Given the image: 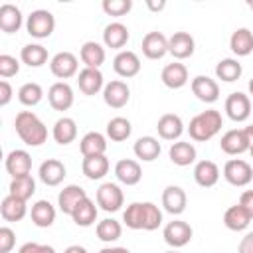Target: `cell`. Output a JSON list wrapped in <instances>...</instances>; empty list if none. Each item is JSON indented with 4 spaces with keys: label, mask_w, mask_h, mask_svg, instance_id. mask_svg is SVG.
Returning a JSON list of instances; mask_svg holds the SVG:
<instances>
[{
    "label": "cell",
    "mask_w": 253,
    "mask_h": 253,
    "mask_svg": "<svg viewBox=\"0 0 253 253\" xmlns=\"http://www.w3.org/2000/svg\"><path fill=\"white\" fill-rule=\"evenodd\" d=\"M123 233V225L113 219V217H107V219H101L97 223V237L105 243H111V241H117Z\"/></svg>",
    "instance_id": "43"
},
{
    "label": "cell",
    "mask_w": 253,
    "mask_h": 253,
    "mask_svg": "<svg viewBox=\"0 0 253 253\" xmlns=\"http://www.w3.org/2000/svg\"><path fill=\"white\" fill-rule=\"evenodd\" d=\"M38 174L45 186H57L65 178V166H63V162H59L55 158H47L45 162H42Z\"/></svg>",
    "instance_id": "25"
},
{
    "label": "cell",
    "mask_w": 253,
    "mask_h": 253,
    "mask_svg": "<svg viewBox=\"0 0 253 253\" xmlns=\"http://www.w3.org/2000/svg\"><path fill=\"white\" fill-rule=\"evenodd\" d=\"M6 170L12 178H18V176H28L30 170H32V156L26 152V150H12L8 156H6Z\"/></svg>",
    "instance_id": "18"
},
{
    "label": "cell",
    "mask_w": 253,
    "mask_h": 253,
    "mask_svg": "<svg viewBox=\"0 0 253 253\" xmlns=\"http://www.w3.org/2000/svg\"><path fill=\"white\" fill-rule=\"evenodd\" d=\"M36 192V182L34 178L28 174V176H18V178H12L10 182V196H16L24 202H28Z\"/></svg>",
    "instance_id": "42"
},
{
    "label": "cell",
    "mask_w": 253,
    "mask_h": 253,
    "mask_svg": "<svg viewBox=\"0 0 253 253\" xmlns=\"http://www.w3.org/2000/svg\"><path fill=\"white\" fill-rule=\"evenodd\" d=\"M186 204H188V198H186V192L180 186H166L164 188V192H162V206H164V210L168 213L180 215L186 210Z\"/></svg>",
    "instance_id": "17"
},
{
    "label": "cell",
    "mask_w": 253,
    "mask_h": 253,
    "mask_svg": "<svg viewBox=\"0 0 253 253\" xmlns=\"http://www.w3.org/2000/svg\"><path fill=\"white\" fill-rule=\"evenodd\" d=\"M26 30H28V34L32 38H38V40L49 38L53 34V30H55V18L47 10H34L28 16Z\"/></svg>",
    "instance_id": "4"
},
{
    "label": "cell",
    "mask_w": 253,
    "mask_h": 253,
    "mask_svg": "<svg viewBox=\"0 0 253 253\" xmlns=\"http://www.w3.org/2000/svg\"><path fill=\"white\" fill-rule=\"evenodd\" d=\"M229 47L235 55L239 57H245L253 51V32L247 30V28H239L231 34L229 38Z\"/></svg>",
    "instance_id": "31"
},
{
    "label": "cell",
    "mask_w": 253,
    "mask_h": 253,
    "mask_svg": "<svg viewBox=\"0 0 253 253\" xmlns=\"http://www.w3.org/2000/svg\"><path fill=\"white\" fill-rule=\"evenodd\" d=\"M156 130H158L160 138H164V140H176V138H180V134L184 132V123H182V119H180L178 115L166 113V115H162V117L158 119Z\"/></svg>",
    "instance_id": "19"
},
{
    "label": "cell",
    "mask_w": 253,
    "mask_h": 253,
    "mask_svg": "<svg viewBox=\"0 0 253 253\" xmlns=\"http://www.w3.org/2000/svg\"><path fill=\"white\" fill-rule=\"evenodd\" d=\"M10 99H12V85L6 79H2L0 81V105L6 107L10 103Z\"/></svg>",
    "instance_id": "49"
},
{
    "label": "cell",
    "mask_w": 253,
    "mask_h": 253,
    "mask_svg": "<svg viewBox=\"0 0 253 253\" xmlns=\"http://www.w3.org/2000/svg\"><path fill=\"white\" fill-rule=\"evenodd\" d=\"M190 239H192V227L182 219H174L164 227V241L174 249L188 245Z\"/></svg>",
    "instance_id": "8"
},
{
    "label": "cell",
    "mask_w": 253,
    "mask_h": 253,
    "mask_svg": "<svg viewBox=\"0 0 253 253\" xmlns=\"http://www.w3.org/2000/svg\"><path fill=\"white\" fill-rule=\"evenodd\" d=\"M99 253H130L126 247H105V249H101Z\"/></svg>",
    "instance_id": "54"
},
{
    "label": "cell",
    "mask_w": 253,
    "mask_h": 253,
    "mask_svg": "<svg viewBox=\"0 0 253 253\" xmlns=\"http://www.w3.org/2000/svg\"><path fill=\"white\" fill-rule=\"evenodd\" d=\"M243 132H245V138H247V144H249V148H253V125L245 126V128H243Z\"/></svg>",
    "instance_id": "53"
},
{
    "label": "cell",
    "mask_w": 253,
    "mask_h": 253,
    "mask_svg": "<svg viewBox=\"0 0 253 253\" xmlns=\"http://www.w3.org/2000/svg\"><path fill=\"white\" fill-rule=\"evenodd\" d=\"M219 130H221V113L215 109H210V111L196 115L188 126L190 136L198 142H206V140L213 138Z\"/></svg>",
    "instance_id": "3"
},
{
    "label": "cell",
    "mask_w": 253,
    "mask_h": 253,
    "mask_svg": "<svg viewBox=\"0 0 253 253\" xmlns=\"http://www.w3.org/2000/svg\"><path fill=\"white\" fill-rule=\"evenodd\" d=\"M128 99H130V89L121 79H115V81L107 83L105 89H103V101L113 109H123L128 103Z\"/></svg>",
    "instance_id": "9"
},
{
    "label": "cell",
    "mask_w": 253,
    "mask_h": 253,
    "mask_svg": "<svg viewBox=\"0 0 253 253\" xmlns=\"http://www.w3.org/2000/svg\"><path fill=\"white\" fill-rule=\"evenodd\" d=\"M225 113H227V117H229L231 121H235V123L247 121L249 115H251V101H249V97H247L245 93H241V91L231 93V95L225 99Z\"/></svg>",
    "instance_id": "7"
},
{
    "label": "cell",
    "mask_w": 253,
    "mask_h": 253,
    "mask_svg": "<svg viewBox=\"0 0 253 253\" xmlns=\"http://www.w3.org/2000/svg\"><path fill=\"white\" fill-rule=\"evenodd\" d=\"M115 176L119 178V182L126 184V186H134L140 182L142 178V170H140V164L136 160H130V158H123L117 162L115 166Z\"/></svg>",
    "instance_id": "23"
},
{
    "label": "cell",
    "mask_w": 253,
    "mask_h": 253,
    "mask_svg": "<svg viewBox=\"0 0 253 253\" xmlns=\"http://www.w3.org/2000/svg\"><path fill=\"white\" fill-rule=\"evenodd\" d=\"M239 206H243L247 210V213L253 217V190H245L239 198Z\"/></svg>",
    "instance_id": "50"
},
{
    "label": "cell",
    "mask_w": 253,
    "mask_h": 253,
    "mask_svg": "<svg viewBox=\"0 0 253 253\" xmlns=\"http://www.w3.org/2000/svg\"><path fill=\"white\" fill-rule=\"evenodd\" d=\"M22 28V12L14 4L0 6V30L6 34H14Z\"/></svg>",
    "instance_id": "28"
},
{
    "label": "cell",
    "mask_w": 253,
    "mask_h": 253,
    "mask_svg": "<svg viewBox=\"0 0 253 253\" xmlns=\"http://www.w3.org/2000/svg\"><path fill=\"white\" fill-rule=\"evenodd\" d=\"M20 57L30 67H42L47 61V49L43 45H40V43H28V45L22 47Z\"/></svg>",
    "instance_id": "40"
},
{
    "label": "cell",
    "mask_w": 253,
    "mask_h": 253,
    "mask_svg": "<svg viewBox=\"0 0 253 253\" xmlns=\"http://www.w3.org/2000/svg\"><path fill=\"white\" fill-rule=\"evenodd\" d=\"M241 73H243V67H241V63H239L237 59H233V57H225V59H221V61L215 65V75H217V79H221V81H225V83L237 81V79L241 77Z\"/></svg>",
    "instance_id": "39"
},
{
    "label": "cell",
    "mask_w": 253,
    "mask_h": 253,
    "mask_svg": "<svg viewBox=\"0 0 253 253\" xmlns=\"http://www.w3.org/2000/svg\"><path fill=\"white\" fill-rule=\"evenodd\" d=\"M81 170H83V174L89 180H101L109 172V158L105 154H99V156H83Z\"/></svg>",
    "instance_id": "29"
},
{
    "label": "cell",
    "mask_w": 253,
    "mask_h": 253,
    "mask_svg": "<svg viewBox=\"0 0 253 253\" xmlns=\"http://www.w3.org/2000/svg\"><path fill=\"white\" fill-rule=\"evenodd\" d=\"M196 42L188 32H174L168 38V53H172L176 59H186L194 53Z\"/></svg>",
    "instance_id": "13"
},
{
    "label": "cell",
    "mask_w": 253,
    "mask_h": 253,
    "mask_svg": "<svg viewBox=\"0 0 253 253\" xmlns=\"http://www.w3.org/2000/svg\"><path fill=\"white\" fill-rule=\"evenodd\" d=\"M249 8H251V10H253V0H251V2H249Z\"/></svg>",
    "instance_id": "57"
},
{
    "label": "cell",
    "mask_w": 253,
    "mask_h": 253,
    "mask_svg": "<svg viewBox=\"0 0 253 253\" xmlns=\"http://www.w3.org/2000/svg\"><path fill=\"white\" fill-rule=\"evenodd\" d=\"M63 253H87V249H85V247H81V245H69Z\"/></svg>",
    "instance_id": "55"
},
{
    "label": "cell",
    "mask_w": 253,
    "mask_h": 253,
    "mask_svg": "<svg viewBox=\"0 0 253 253\" xmlns=\"http://www.w3.org/2000/svg\"><path fill=\"white\" fill-rule=\"evenodd\" d=\"M77 67H79L77 57H75L71 51H59V53H55V55L51 57V61H49L51 73H53L55 77H59V79H69V77H73V75L77 73Z\"/></svg>",
    "instance_id": "10"
},
{
    "label": "cell",
    "mask_w": 253,
    "mask_h": 253,
    "mask_svg": "<svg viewBox=\"0 0 253 253\" xmlns=\"http://www.w3.org/2000/svg\"><path fill=\"white\" fill-rule=\"evenodd\" d=\"M16 243V233L10 227H0V253H10Z\"/></svg>",
    "instance_id": "47"
},
{
    "label": "cell",
    "mask_w": 253,
    "mask_h": 253,
    "mask_svg": "<svg viewBox=\"0 0 253 253\" xmlns=\"http://www.w3.org/2000/svg\"><path fill=\"white\" fill-rule=\"evenodd\" d=\"M192 93L202 103H215L219 99V85L208 75H198L192 79Z\"/></svg>",
    "instance_id": "11"
},
{
    "label": "cell",
    "mask_w": 253,
    "mask_h": 253,
    "mask_svg": "<svg viewBox=\"0 0 253 253\" xmlns=\"http://www.w3.org/2000/svg\"><path fill=\"white\" fill-rule=\"evenodd\" d=\"M160 79H162V83H164L168 89H180V87H184V85L188 83V69H186L184 63H178V61L168 63V65L162 69Z\"/></svg>",
    "instance_id": "20"
},
{
    "label": "cell",
    "mask_w": 253,
    "mask_h": 253,
    "mask_svg": "<svg viewBox=\"0 0 253 253\" xmlns=\"http://www.w3.org/2000/svg\"><path fill=\"white\" fill-rule=\"evenodd\" d=\"M81 61L85 63V67H93V69H99L105 61V47L97 42H85L81 45Z\"/></svg>",
    "instance_id": "35"
},
{
    "label": "cell",
    "mask_w": 253,
    "mask_h": 253,
    "mask_svg": "<svg viewBox=\"0 0 253 253\" xmlns=\"http://www.w3.org/2000/svg\"><path fill=\"white\" fill-rule=\"evenodd\" d=\"M71 219H73V223L79 225V227H89V225H93L95 219H97V206H95V202L89 200V198H85V200L73 210Z\"/></svg>",
    "instance_id": "37"
},
{
    "label": "cell",
    "mask_w": 253,
    "mask_h": 253,
    "mask_svg": "<svg viewBox=\"0 0 253 253\" xmlns=\"http://www.w3.org/2000/svg\"><path fill=\"white\" fill-rule=\"evenodd\" d=\"M194 180L202 188H211L219 180V168L211 160H200L194 168Z\"/></svg>",
    "instance_id": "24"
},
{
    "label": "cell",
    "mask_w": 253,
    "mask_h": 253,
    "mask_svg": "<svg viewBox=\"0 0 253 253\" xmlns=\"http://www.w3.org/2000/svg\"><path fill=\"white\" fill-rule=\"evenodd\" d=\"M146 6H148L152 12H160V10H164L166 2H164V0H160V2H152V0H146Z\"/></svg>",
    "instance_id": "52"
},
{
    "label": "cell",
    "mask_w": 253,
    "mask_h": 253,
    "mask_svg": "<svg viewBox=\"0 0 253 253\" xmlns=\"http://www.w3.org/2000/svg\"><path fill=\"white\" fill-rule=\"evenodd\" d=\"M132 8L130 0H103V10L109 16H125Z\"/></svg>",
    "instance_id": "45"
},
{
    "label": "cell",
    "mask_w": 253,
    "mask_h": 253,
    "mask_svg": "<svg viewBox=\"0 0 253 253\" xmlns=\"http://www.w3.org/2000/svg\"><path fill=\"white\" fill-rule=\"evenodd\" d=\"M249 152H251V156H253V148H249Z\"/></svg>",
    "instance_id": "59"
},
{
    "label": "cell",
    "mask_w": 253,
    "mask_h": 253,
    "mask_svg": "<svg viewBox=\"0 0 253 253\" xmlns=\"http://www.w3.org/2000/svg\"><path fill=\"white\" fill-rule=\"evenodd\" d=\"M18 71H20L18 59L12 57V55H8V53H2V55H0V75H2L4 79H8V77L16 75Z\"/></svg>",
    "instance_id": "46"
},
{
    "label": "cell",
    "mask_w": 253,
    "mask_h": 253,
    "mask_svg": "<svg viewBox=\"0 0 253 253\" xmlns=\"http://www.w3.org/2000/svg\"><path fill=\"white\" fill-rule=\"evenodd\" d=\"M249 93H251V95H253V79H251V81H249Z\"/></svg>",
    "instance_id": "56"
},
{
    "label": "cell",
    "mask_w": 253,
    "mask_h": 253,
    "mask_svg": "<svg viewBox=\"0 0 253 253\" xmlns=\"http://www.w3.org/2000/svg\"><path fill=\"white\" fill-rule=\"evenodd\" d=\"M32 221L38 227H49L55 221V208L47 200H38L32 206Z\"/></svg>",
    "instance_id": "38"
},
{
    "label": "cell",
    "mask_w": 253,
    "mask_h": 253,
    "mask_svg": "<svg viewBox=\"0 0 253 253\" xmlns=\"http://www.w3.org/2000/svg\"><path fill=\"white\" fill-rule=\"evenodd\" d=\"M77 85H79V89H81L83 95H95L101 89H105L103 87V73L99 69L85 67L77 75Z\"/></svg>",
    "instance_id": "21"
},
{
    "label": "cell",
    "mask_w": 253,
    "mask_h": 253,
    "mask_svg": "<svg viewBox=\"0 0 253 253\" xmlns=\"http://www.w3.org/2000/svg\"><path fill=\"white\" fill-rule=\"evenodd\" d=\"M42 97H43V89H42V85H38V83H34V81L24 83V85L18 89V99H20V103L26 105V107L38 105V103L42 101Z\"/></svg>",
    "instance_id": "44"
},
{
    "label": "cell",
    "mask_w": 253,
    "mask_h": 253,
    "mask_svg": "<svg viewBox=\"0 0 253 253\" xmlns=\"http://www.w3.org/2000/svg\"><path fill=\"white\" fill-rule=\"evenodd\" d=\"M26 211H28L26 202L16 198V196H10V194L0 204V213H2V217L6 221H20V219H24Z\"/></svg>",
    "instance_id": "30"
},
{
    "label": "cell",
    "mask_w": 253,
    "mask_h": 253,
    "mask_svg": "<svg viewBox=\"0 0 253 253\" xmlns=\"http://www.w3.org/2000/svg\"><path fill=\"white\" fill-rule=\"evenodd\" d=\"M136 158H140L142 162H152L158 158L160 154V142L154 138V136H140L134 146H132Z\"/></svg>",
    "instance_id": "36"
},
{
    "label": "cell",
    "mask_w": 253,
    "mask_h": 253,
    "mask_svg": "<svg viewBox=\"0 0 253 253\" xmlns=\"http://www.w3.org/2000/svg\"><path fill=\"white\" fill-rule=\"evenodd\" d=\"M47 101L55 111H67L73 105V89L65 81H57L47 91Z\"/></svg>",
    "instance_id": "14"
},
{
    "label": "cell",
    "mask_w": 253,
    "mask_h": 253,
    "mask_svg": "<svg viewBox=\"0 0 253 253\" xmlns=\"http://www.w3.org/2000/svg\"><path fill=\"white\" fill-rule=\"evenodd\" d=\"M251 219H253V217H251V215L247 213V210H245L243 206H239V204L227 208L225 213H223V223H225V227L231 229V231H243V229H247V225L251 223Z\"/></svg>",
    "instance_id": "27"
},
{
    "label": "cell",
    "mask_w": 253,
    "mask_h": 253,
    "mask_svg": "<svg viewBox=\"0 0 253 253\" xmlns=\"http://www.w3.org/2000/svg\"><path fill=\"white\" fill-rule=\"evenodd\" d=\"M103 42L111 49H121L128 42V28L121 22H111L103 30Z\"/></svg>",
    "instance_id": "26"
},
{
    "label": "cell",
    "mask_w": 253,
    "mask_h": 253,
    "mask_svg": "<svg viewBox=\"0 0 253 253\" xmlns=\"http://www.w3.org/2000/svg\"><path fill=\"white\" fill-rule=\"evenodd\" d=\"M219 146L225 154H243L245 150H249V144H247V138H245V132L243 128H233V130H227L221 140H219Z\"/></svg>",
    "instance_id": "22"
},
{
    "label": "cell",
    "mask_w": 253,
    "mask_h": 253,
    "mask_svg": "<svg viewBox=\"0 0 253 253\" xmlns=\"http://www.w3.org/2000/svg\"><path fill=\"white\" fill-rule=\"evenodd\" d=\"M123 202H125V196H123V190L117 184L105 182V184L99 186V190H97V204L101 206V210H105V211H119Z\"/></svg>",
    "instance_id": "6"
},
{
    "label": "cell",
    "mask_w": 253,
    "mask_h": 253,
    "mask_svg": "<svg viewBox=\"0 0 253 253\" xmlns=\"http://www.w3.org/2000/svg\"><path fill=\"white\" fill-rule=\"evenodd\" d=\"M18 253H55V249L51 245H42V243L30 241V243H24Z\"/></svg>",
    "instance_id": "48"
},
{
    "label": "cell",
    "mask_w": 253,
    "mask_h": 253,
    "mask_svg": "<svg viewBox=\"0 0 253 253\" xmlns=\"http://www.w3.org/2000/svg\"><path fill=\"white\" fill-rule=\"evenodd\" d=\"M239 253H253V231L245 233V237L239 241Z\"/></svg>",
    "instance_id": "51"
},
{
    "label": "cell",
    "mask_w": 253,
    "mask_h": 253,
    "mask_svg": "<svg viewBox=\"0 0 253 253\" xmlns=\"http://www.w3.org/2000/svg\"><path fill=\"white\" fill-rule=\"evenodd\" d=\"M142 53L148 59H160L168 53V38L162 32H148L142 38Z\"/></svg>",
    "instance_id": "12"
},
{
    "label": "cell",
    "mask_w": 253,
    "mask_h": 253,
    "mask_svg": "<svg viewBox=\"0 0 253 253\" xmlns=\"http://www.w3.org/2000/svg\"><path fill=\"white\" fill-rule=\"evenodd\" d=\"M14 126H16V132L18 136L28 144V146H40L45 142L47 138V128L45 125L40 121V117L32 111H20L16 115V121H14Z\"/></svg>",
    "instance_id": "2"
},
{
    "label": "cell",
    "mask_w": 253,
    "mask_h": 253,
    "mask_svg": "<svg viewBox=\"0 0 253 253\" xmlns=\"http://www.w3.org/2000/svg\"><path fill=\"white\" fill-rule=\"evenodd\" d=\"M113 69L121 77H126V79L134 77L140 71V59H138V55L134 51H128V49L126 51H119L117 57L113 59Z\"/></svg>",
    "instance_id": "16"
},
{
    "label": "cell",
    "mask_w": 253,
    "mask_h": 253,
    "mask_svg": "<svg viewBox=\"0 0 253 253\" xmlns=\"http://www.w3.org/2000/svg\"><path fill=\"white\" fill-rule=\"evenodd\" d=\"M132 132V126H130V121L125 119V117H115L107 123V136L115 142H123L130 136Z\"/></svg>",
    "instance_id": "41"
},
{
    "label": "cell",
    "mask_w": 253,
    "mask_h": 253,
    "mask_svg": "<svg viewBox=\"0 0 253 253\" xmlns=\"http://www.w3.org/2000/svg\"><path fill=\"white\" fill-rule=\"evenodd\" d=\"M223 176L231 186H247L253 180V170H251L249 162H245L241 158H233V160L225 162Z\"/></svg>",
    "instance_id": "5"
},
{
    "label": "cell",
    "mask_w": 253,
    "mask_h": 253,
    "mask_svg": "<svg viewBox=\"0 0 253 253\" xmlns=\"http://www.w3.org/2000/svg\"><path fill=\"white\" fill-rule=\"evenodd\" d=\"M51 134H53V140L57 144H69L77 136V125L71 117H61V119L55 121Z\"/></svg>",
    "instance_id": "32"
},
{
    "label": "cell",
    "mask_w": 253,
    "mask_h": 253,
    "mask_svg": "<svg viewBox=\"0 0 253 253\" xmlns=\"http://www.w3.org/2000/svg\"><path fill=\"white\" fill-rule=\"evenodd\" d=\"M168 156L170 160L176 164V166H190L194 160H196V146L192 142H184V140H178L170 146L168 150Z\"/></svg>",
    "instance_id": "33"
},
{
    "label": "cell",
    "mask_w": 253,
    "mask_h": 253,
    "mask_svg": "<svg viewBox=\"0 0 253 253\" xmlns=\"http://www.w3.org/2000/svg\"><path fill=\"white\" fill-rule=\"evenodd\" d=\"M123 221L130 229L154 231L162 223V211L152 202H132L123 213Z\"/></svg>",
    "instance_id": "1"
},
{
    "label": "cell",
    "mask_w": 253,
    "mask_h": 253,
    "mask_svg": "<svg viewBox=\"0 0 253 253\" xmlns=\"http://www.w3.org/2000/svg\"><path fill=\"white\" fill-rule=\"evenodd\" d=\"M166 253H178V251H174V249H172V251H166Z\"/></svg>",
    "instance_id": "58"
},
{
    "label": "cell",
    "mask_w": 253,
    "mask_h": 253,
    "mask_svg": "<svg viewBox=\"0 0 253 253\" xmlns=\"http://www.w3.org/2000/svg\"><path fill=\"white\" fill-rule=\"evenodd\" d=\"M85 198H89V196H87V192H85L81 186L69 184V186H65V188L59 192V196H57V206H59V210H61L63 213L71 215L73 210H75Z\"/></svg>",
    "instance_id": "15"
},
{
    "label": "cell",
    "mask_w": 253,
    "mask_h": 253,
    "mask_svg": "<svg viewBox=\"0 0 253 253\" xmlns=\"http://www.w3.org/2000/svg\"><path fill=\"white\" fill-rule=\"evenodd\" d=\"M79 148H81V154L83 156H99V154H105V150H107V138L101 132L91 130V132H87L81 138Z\"/></svg>",
    "instance_id": "34"
}]
</instances>
